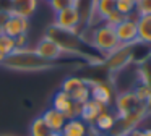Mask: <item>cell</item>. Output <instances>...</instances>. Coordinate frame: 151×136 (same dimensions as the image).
I'll return each instance as SVG.
<instances>
[{
  "label": "cell",
  "mask_w": 151,
  "mask_h": 136,
  "mask_svg": "<svg viewBox=\"0 0 151 136\" xmlns=\"http://www.w3.org/2000/svg\"><path fill=\"white\" fill-rule=\"evenodd\" d=\"M2 67L13 71H46L55 67V63L41 58L34 49H17L12 55L5 57Z\"/></svg>",
  "instance_id": "cell-1"
},
{
  "label": "cell",
  "mask_w": 151,
  "mask_h": 136,
  "mask_svg": "<svg viewBox=\"0 0 151 136\" xmlns=\"http://www.w3.org/2000/svg\"><path fill=\"white\" fill-rule=\"evenodd\" d=\"M89 31V37L86 39V44H89L93 49L99 52V54L106 55L112 54L114 50H117L120 47V42H119L117 36H115L114 28L107 24H99L96 28H86Z\"/></svg>",
  "instance_id": "cell-2"
},
{
  "label": "cell",
  "mask_w": 151,
  "mask_h": 136,
  "mask_svg": "<svg viewBox=\"0 0 151 136\" xmlns=\"http://www.w3.org/2000/svg\"><path fill=\"white\" fill-rule=\"evenodd\" d=\"M46 36L50 39V41H54L57 45H59L62 50H65L67 54L73 55V57H86L85 52L81 50V44L83 41L80 39L78 34H75V32H70V31H65V29H60L57 28L55 24H50L49 28H47L46 31ZM88 58V57H86ZM89 60V58H88ZM91 62V60H89Z\"/></svg>",
  "instance_id": "cell-3"
},
{
  "label": "cell",
  "mask_w": 151,
  "mask_h": 136,
  "mask_svg": "<svg viewBox=\"0 0 151 136\" xmlns=\"http://www.w3.org/2000/svg\"><path fill=\"white\" fill-rule=\"evenodd\" d=\"M50 107L57 112H60L67 120L72 118H80V112H81V105L76 102H73V99L63 91H57L52 96V100H50Z\"/></svg>",
  "instance_id": "cell-4"
},
{
  "label": "cell",
  "mask_w": 151,
  "mask_h": 136,
  "mask_svg": "<svg viewBox=\"0 0 151 136\" xmlns=\"http://www.w3.org/2000/svg\"><path fill=\"white\" fill-rule=\"evenodd\" d=\"M81 23H83V18H81L80 10L76 6L70 5L67 8H63L62 11L55 13V19H54L52 24H55L60 29H65V31L78 34L80 28H81Z\"/></svg>",
  "instance_id": "cell-5"
},
{
  "label": "cell",
  "mask_w": 151,
  "mask_h": 136,
  "mask_svg": "<svg viewBox=\"0 0 151 136\" xmlns=\"http://www.w3.org/2000/svg\"><path fill=\"white\" fill-rule=\"evenodd\" d=\"M137 19H138V15L133 13V15L127 16L120 24H117L114 28L115 36H117L120 45H135L138 42Z\"/></svg>",
  "instance_id": "cell-6"
},
{
  "label": "cell",
  "mask_w": 151,
  "mask_h": 136,
  "mask_svg": "<svg viewBox=\"0 0 151 136\" xmlns=\"http://www.w3.org/2000/svg\"><path fill=\"white\" fill-rule=\"evenodd\" d=\"M34 50H36V54L39 55L41 58L50 62V63H55L57 60H62V58H65V57H73V55L67 54L65 50H62V49H60L54 41H50L47 36H44V37L39 39V42L36 44Z\"/></svg>",
  "instance_id": "cell-7"
},
{
  "label": "cell",
  "mask_w": 151,
  "mask_h": 136,
  "mask_svg": "<svg viewBox=\"0 0 151 136\" xmlns=\"http://www.w3.org/2000/svg\"><path fill=\"white\" fill-rule=\"evenodd\" d=\"M132 49H133V45H120L117 50L109 54L104 60L107 70L109 71H120L122 68L127 67L132 60V55H133Z\"/></svg>",
  "instance_id": "cell-8"
},
{
  "label": "cell",
  "mask_w": 151,
  "mask_h": 136,
  "mask_svg": "<svg viewBox=\"0 0 151 136\" xmlns=\"http://www.w3.org/2000/svg\"><path fill=\"white\" fill-rule=\"evenodd\" d=\"M88 84L93 100H96L98 104H101L104 107L111 105L112 99H114V92H112V87L107 83H104V81H88Z\"/></svg>",
  "instance_id": "cell-9"
},
{
  "label": "cell",
  "mask_w": 151,
  "mask_h": 136,
  "mask_svg": "<svg viewBox=\"0 0 151 136\" xmlns=\"http://www.w3.org/2000/svg\"><path fill=\"white\" fill-rule=\"evenodd\" d=\"M141 105V102L137 99V96L133 94V91H125L120 92L115 97V112L117 117H125L130 112H133L135 109Z\"/></svg>",
  "instance_id": "cell-10"
},
{
  "label": "cell",
  "mask_w": 151,
  "mask_h": 136,
  "mask_svg": "<svg viewBox=\"0 0 151 136\" xmlns=\"http://www.w3.org/2000/svg\"><path fill=\"white\" fill-rule=\"evenodd\" d=\"M4 34L10 36V37H18L21 34H28V29H29V19L21 18V16L12 15L8 16V19L4 23Z\"/></svg>",
  "instance_id": "cell-11"
},
{
  "label": "cell",
  "mask_w": 151,
  "mask_h": 136,
  "mask_svg": "<svg viewBox=\"0 0 151 136\" xmlns=\"http://www.w3.org/2000/svg\"><path fill=\"white\" fill-rule=\"evenodd\" d=\"M37 6H39V0H10V10L8 11L12 15L29 19L37 11Z\"/></svg>",
  "instance_id": "cell-12"
},
{
  "label": "cell",
  "mask_w": 151,
  "mask_h": 136,
  "mask_svg": "<svg viewBox=\"0 0 151 136\" xmlns=\"http://www.w3.org/2000/svg\"><path fill=\"white\" fill-rule=\"evenodd\" d=\"M107 107L101 105V104H98L96 100L89 99L88 102H85L81 105V112H80V118L83 120V122L86 123V125H94L96 118L99 117V113L102 112V110H106Z\"/></svg>",
  "instance_id": "cell-13"
},
{
  "label": "cell",
  "mask_w": 151,
  "mask_h": 136,
  "mask_svg": "<svg viewBox=\"0 0 151 136\" xmlns=\"http://www.w3.org/2000/svg\"><path fill=\"white\" fill-rule=\"evenodd\" d=\"M41 117H42V120L46 122V125L49 126L50 133H60L63 130V126H65V123H67L65 117H63L60 112L54 110L52 107H49V109L44 110Z\"/></svg>",
  "instance_id": "cell-14"
},
{
  "label": "cell",
  "mask_w": 151,
  "mask_h": 136,
  "mask_svg": "<svg viewBox=\"0 0 151 136\" xmlns=\"http://www.w3.org/2000/svg\"><path fill=\"white\" fill-rule=\"evenodd\" d=\"M115 120H117V115L111 113L109 109H106L99 113V117L96 118L94 125H91V126L99 133V135H106V133L109 135V133L112 131V128H114V125H115Z\"/></svg>",
  "instance_id": "cell-15"
},
{
  "label": "cell",
  "mask_w": 151,
  "mask_h": 136,
  "mask_svg": "<svg viewBox=\"0 0 151 136\" xmlns=\"http://www.w3.org/2000/svg\"><path fill=\"white\" fill-rule=\"evenodd\" d=\"M62 136H88L89 135V125H86L81 118H72L67 120L63 126Z\"/></svg>",
  "instance_id": "cell-16"
},
{
  "label": "cell",
  "mask_w": 151,
  "mask_h": 136,
  "mask_svg": "<svg viewBox=\"0 0 151 136\" xmlns=\"http://www.w3.org/2000/svg\"><path fill=\"white\" fill-rule=\"evenodd\" d=\"M137 31H138V42L151 45V15L138 16Z\"/></svg>",
  "instance_id": "cell-17"
},
{
  "label": "cell",
  "mask_w": 151,
  "mask_h": 136,
  "mask_svg": "<svg viewBox=\"0 0 151 136\" xmlns=\"http://www.w3.org/2000/svg\"><path fill=\"white\" fill-rule=\"evenodd\" d=\"M86 83L85 78H80V76H67L65 79L62 81V87H60V91H63V92H67L68 96H72L73 92H76L78 89H81Z\"/></svg>",
  "instance_id": "cell-18"
},
{
  "label": "cell",
  "mask_w": 151,
  "mask_h": 136,
  "mask_svg": "<svg viewBox=\"0 0 151 136\" xmlns=\"http://www.w3.org/2000/svg\"><path fill=\"white\" fill-rule=\"evenodd\" d=\"M115 6H117V0H96V15L104 23V19L112 11H115Z\"/></svg>",
  "instance_id": "cell-19"
},
{
  "label": "cell",
  "mask_w": 151,
  "mask_h": 136,
  "mask_svg": "<svg viewBox=\"0 0 151 136\" xmlns=\"http://www.w3.org/2000/svg\"><path fill=\"white\" fill-rule=\"evenodd\" d=\"M133 94L137 96V99L140 100L143 105H146V107L151 105V86H150V84L140 81V83L135 86Z\"/></svg>",
  "instance_id": "cell-20"
},
{
  "label": "cell",
  "mask_w": 151,
  "mask_h": 136,
  "mask_svg": "<svg viewBox=\"0 0 151 136\" xmlns=\"http://www.w3.org/2000/svg\"><path fill=\"white\" fill-rule=\"evenodd\" d=\"M50 130L42 120V117H36L33 122L29 123V136H49Z\"/></svg>",
  "instance_id": "cell-21"
},
{
  "label": "cell",
  "mask_w": 151,
  "mask_h": 136,
  "mask_svg": "<svg viewBox=\"0 0 151 136\" xmlns=\"http://www.w3.org/2000/svg\"><path fill=\"white\" fill-rule=\"evenodd\" d=\"M17 50V44H15V39L10 36H0V54L4 57H8L13 52Z\"/></svg>",
  "instance_id": "cell-22"
},
{
  "label": "cell",
  "mask_w": 151,
  "mask_h": 136,
  "mask_svg": "<svg viewBox=\"0 0 151 136\" xmlns=\"http://www.w3.org/2000/svg\"><path fill=\"white\" fill-rule=\"evenodd\" d=\"M135 6H137V0H117V10L124 16H130L135 13Z\"/></svg>",
  "instance_id": "cell-23"
},
{
  "label": "cell",
  "mask_w": 151,
  "mask_h": 136,
  "mask_svg": "<svg viewBox=\"0 0 151 136\" xmlns=\"http://www.w3.org/2000/svg\"><path fill=\"white\" fill-rule=\"evenodd\" d=\"M86 83H88V81H86ZM70 97L73 99V102L80 104V105H83L85 102H88V100L91 99V92H89V84H85V86H83L81 89H78L76 92H73Z\"/></svg>",
  "instance_id": "cell-24"
},
{
  "label": "cell",
  "mask_w": 151,
  "mask_h": 136,
  "mask_svg": "<svg viewBox=\"0 0 151 136\" xmlns=\"http://www.w3.org/2000/svg\"><path fill=\"white\" fill-rule=\"evenodd\" d=\"M135 13H137L138 16H143V15H151V0H137Z\"/></svg>",
  "instance_id": "cell-25"
},
{
  "label": "cell",
  "mask_w": 151,
  "mask_h": 136,
  "mask_svg": "<svg viewBox=\"0 0 151 136\" xmlns=\"http://www.w3.org/2000/svg\"><path fill=\"white\" fill-rule=\"evenodd\" d=\"M125 18H127V16H124L122 13H119L117 10H115V11H112L111 15H109L107 18L104 19V24L111 26V28H115V26H117V24H120V23L124 21Z\"/></svg>",
  "instance_id": "cell-26"
},
{
  "label": "cell",
  "mask_w": 151,
  "mask_h": 136,
  "mask_svg": "<svg viewBox=\"0 0 151 136\" xmlns=\"http://www.w3.org/2000/svg\"><path fill=\"white\" fill-rule=\"evenodd\" d=\"M49 5H50V8H52L54 13H59V11H62L63 8L72 5V0H50Z\"/></svg>",
  "instance_id": "cell-27"
},
{
  "label": "cell",
  "mask_w": 151,
  "mask_h": 136,
  "mask_svg": "<svg viewBox=\"0 0 151 136\" xmlns=\"http://www.w3.org/2000/svg\"><path fill=\"white\" fill-rule=\"evenodd\" d=\"M15 44H17V49H28L29 47V39H28V34H21L18 37H15Z\"/></svg>",
  "instance_id": "cell-28"
},
{
  "label": "cell",
  "mask_w": 151,
  "mask_h": 136,
  "mask_svg": "<svg viewBox=\"0 0 151 136\" xmlns=\"http://www.w3.org/2000/svg\"><path fill=\"white\" fill-rule=\"evenodd\" d=\"M140 136H151V128H145V130H140Z\"/></svg>",
  "instance_id": "cell-29"
},
{
  "label": "cell",
  "mask_w": 151,
  "mask_h": 136,
  "mask_svg": "<svg viewBox=\"0 0 151 136\" xmlns=\"http://www.w3.org/2000/svg\"><path fill=\"white\" fill-rule=\"evenodd\" d=\"M127 136H140V130H137V128H135V130H132V131L128 133Z\"/></svg>",
  "instance_id": "cell-30"
},
{
  "label": "cell",
  "mask_w": 151,
  "mask_h": 136,
  "mask_svg": "<svg viewBox=\"0 0 151 136\" xmlns=\"http://www.w3.org/2000/svg\"><path fill=\"white\" fill-rule=\"evenodd\" d=\"M4 62H5V57L2 54H0V65H4Z\"/></svg>",
  "instance_id": "cell-31"
},
{
  "label": "cell",
  "mask_w": 151,
  "mask_h": 136,
  "mask_svg": "<svg viewBox=\"0 0 151 136\" xmlns=\"http://www.w3.org/2000/svg\"><path fill=\"white\" fill-rule=\"evenodd\" d=\"M49 136H62V133H49Z\"/></svg>",
  "instance_id": "cell-32"
},
{
  "label": "cell",
  "mask_w": 151,
  "mask_h": 136,
  "mask_svg": "<svg viewBox=\"0 0 151 136\" xmlns=\"http://www.w3.org/2000/svg\"><path fill=\"white\" fill-rule=\"evenodd\" d=\"M0 36H4V28L0 26Z\"/></svg>",
  "instance_id": "cell-33"
},
{
  "label": "cell",
  "mask_w": 151,
  "mask_h": 136,
  "mask_svg": "<svg viewBox=\"0 0 151 136\" xmlns=\"http://www.w3.org/2000/svg\"><path fill=\"white\" fill-rule=\"evenodd\" d=\"M46 2H50V0H46Z\"/></svg>",
  "instance_id": "cell-34"
}]
</instances>
